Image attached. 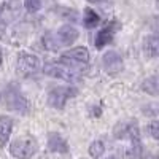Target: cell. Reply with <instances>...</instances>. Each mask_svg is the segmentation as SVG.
<instances>
[{
	"label": "cell",
	"instance_id": "6da1fadb",
	"mask_svg": "<svg viewBox=\"0 0 159 159\" xmlns=\"http://www.w3.org/2000/svg\"><path fill=\"white\" fill-rule=\"evenodd\" d=\"M43 72L52 78H61V80H65V81H78L83 73V69L70 67V65H65L62 62H49V64H45Z\"/></svg>",
	"mask_w": 159,
	"mask_h": 159
},
{
	"label": "cell",
	"instance_id": "7a4b0ae2",
	"mask_svg": "<svg viewBox=\"0 0 159 159\" xmlns=\"http://www.w3.org/2000/svg\"><path fill=\"white\" fill-rule=\"evenodd\" d=\"M5 103L11 111H16L19 115H25L29 111V100L25 99L21 94V91L13 84H10L5 89Z\"/></svg>",
	"mask_w": 159,
	"mask_h": 159
},
{
	"label": "cell",
	"instance_id": "3957f363",
	"mask_svg": "<svg viewBox=\"0 0 159 159\" xmlns=\"http://www.w3.org/2000/svg\"><path fill=\"white\" fill-rule=\"evenodd\" d=\"M10 153L16 159H30L37 153V142L32 137H19L11 143Z\"/></svg>",
	"mask_w": 159,
	"mask_h": 159
},
{
	"label": "cell",
	"instance_id": "277c9868",
	"mask_svg": "<svg viewBox=\"0 0 159 159\" xmlns=\"http://www.w3.org/2000/svg\"><path fill=\"white\" fill-rule=\"evenodd\" d=\"M76 94H78V91L73 86H59V88H54V89L49 91L48 103L51 105V107L61 110V108L65 107V102H67L69 99H72V97H75Z\"/></svg>",
	"mask_w": 159,
	"mask_h": 159
},
{
	"label": "cell",
	"instance_id": "5b68a950",
	"mask_svg": "<svg viewBox=\"0 0 159 159\" xmlns=\"http://www.w3.org/2000/svg\"><path fill=\"white\" fill-rule=\"evenodd\" d=\"M16 69L21 75H35L40 70V61L34 54H27V52H19L18 62H16Z\"/></svg>",
	"mask_w": 159,
	"mask_h": 159
},
{
	"label": "cell",
	"instance_id": "8992f818",
	"mask_svg": "<svg viewBox=\"0 0 159 159\" xmlns=\"http://www.w3.org/2000/svg\"><path fill=\"white\" fill-rule=\"evenodd\" d=\"M102 65H103V70L108 75H118L123 70L124 62H123V57L116 51H108L102 57Z\"/></svg>",
	"mask_w": 159,
	"mask_h": 159
},
{
	"label": "cell",
	"instance_id": "52a82bcc",
	"mask_svg": "<svg viewBox=\"0 0 159 159\" xmlns=\"http://www.w3.org/2000/svg\"><path fill=\"white\" fill-rule=\"evenodd\" d=\"M115 137L116 139H129L132 140H140V130L135 121H129V123H121L118 124L115 129Z\"/></svg>",
	"mask_w": 159,
	"mask_h": 159
},
{
	"label": "cell",
	"instance_id": "ba28073f",
	"mask_svg": "<svg viewBox=\"0 0 159 159\" xmlns=\"http://www.w3.org/2000/svg\"><path fill=\"white\" fill-rule=\"evenodd\" d=\"M48 150L52 151V153H67L69 151V143L59 134L51 132L48 135Z\"/></svg>",
	"mask_w": 159,
	"mask_h": 159
},
{
	"label": "cell",
	"instance_id": "9c48e42d",
	"mask_svg": "<svg viewBox=\"0 0 159 159\" xmlns=\"http://www.w3.org/2000/svg\"><path fill=\"white\" fill-rule=\"evenodd\" d=\"M56 37L62 46H69L78 38V30L75 27H72V25H62L56 32Z\"/></svg>",
	"mask_w": 159,
	"mask_h": 159
},
{
	"label": "cell",
	"instance_id": "30bf717a",
	"mask_svg": "<svg viewBox=\"0 0 159 159\" xmlns=\"http://www.w3.org/2000/svg\"><path fill=\"white\" fill-rule=\"evenodd\" d=\"M13 129V119L10 116H0V147H5L10 140Z\"/></svg>",
	"mask_w": 159,
	"mask_h": 159
},
{
	"label": "cell",
	"instance_id": "8fae6325",
	"mask_svg": "<svg viewBox=\"0 0 159 159\" xmlns=\"http://www.w3.org/2000/svg\"><path fill=\"white\" fill-rule=\"evenodd\" d=\"M113 35H115V22L113 24H108L107 27H103L97 34V37H96V46L100 49L105 45H108L111 40H113Z\"/></svg>",
	"mask_w": 159,
	"mask_h": 159
},
{
	"label": "cell",
	"instance_id": "7c38bea8",
	"mask_svg": "<svg viewBox=\"0 0 159 159\" xmlns=\"http://www.w3.org/2000/svg\"><path fill=\"white\" fill-rule=\"evenodd\" d=\"M64 57L72 59V61H76V62L86 64V62L89 61V51H88L84 46H78V48H73V49L67 51V52L64 54Z\"/></svg>",
	"mask_w": 159,
	"mask_h": 159
},
{
	"label": "cell",
	"instance_id": "4fadbf2b",
	"mask_svg": "<svg viewBox=\"0 0 159 159\" xmlns=\"http://www.w3.org/2000/svg\"><path fill=\"white\" fill-rule=\"evenodd\" d=\"M142 89L150 96H159V75L148 76L142 83Z\"/></svg>",
	"mask_w": 159,
	"mask_h": 159
},
{
	"label": "cell",
	"instance_id": "5bb4252c",
	"mask_svg": "<svg viewBox=\"0 0 159 159\" xmlns=\"http://www.w3.org/2000/svg\"><path fill=\"white\" fill-rule=\"evenodd\" d=\"M145 52L150 57H157L159 56V35H151L145 40Z\"/></svg>",
	"mask_w": 159,
	"mask_h": 159
},
{
	"label": "cell",
	"instance_id": "9a60e30c",
	"mask_svg": "<svg viewBox=\"0 0 159 159\" xmlns=\"http://www.w3.org/2000/svg\"><path fill=\"white\" fill-rule=\"evenodd\" d=\"M99 22H100V18H99L97 13H96L94 10H91V8H86V10H84V16H83L84 27L92 29V27H96Z\"/></svg>",
	"mask_w": 159,
	"mask_h": 159
},
{
	"label": "cell",
	"instance_id": "2e32d148",
	"mask_svg": "<svg viewBox=\"0 0 159 159\" xmlns=\"http://www.w3.org/2000/svg\"><path fill=\"white\" fill-rule=\"evenodd\" d=\"M43 45H45V48L49 49V51H56V49H59V48L62 46V45L59 43L56 34H52V32H48V34L43 37Z\"/></svg>",
	"mask_w": 159,
	"mask_h": 159
},
{
	"label": "cell",
	"instance_id": "e0dca14e",
	"mask_svg": "<svg viewBox=\"0 0 159 159\" xmlns=\"http://www.w3.org/2000/svg\"><path fill=\"white\" fill-rule=\"evenodd\" d=\"M103 153H105V145H103V142L96 140V142L91 143V147H89V154H91L92 159H99Z\"/></svg>",
	"mask_w": 159,
	"mask_h": 159
},
{
	"label": "cell",
	"instance_id": "ac0fdd59",
	"mask_svg": "<svg viewBox=\"0 0 159 159\" xmlns=\"http://www.w3.org/2000/svg\"><path fill=\"white\" fill-rule=\"evenodd\" d=\"M24 7L29 13H37L42 8V0H24Z\"/></svg>",
	"mask_w": 159,
	"mask_h": 159
},
{
	"label": "cell",
	"instance_id": "d6986e66",
	"mask_svg": "<svg viewBox=\"0 0 159 159\" xmlns=\"http://www.w3.org/2000/svg\"><path fill=\"white\" fill-rule=\"evenodd\" d=\"M148 132L154 140H159V121H151L148 124Z\"/></svg>",
	"mask_w": 159,
	"mask_h": 159
},
{
	"label": "cell",
	"instance_id": "ffe728a7",
	"mask_svg": "<svg viewBox=\"0 0 159 159\" xmlns=\"http://www.w3.org/2000/svg\"><path fill=\"white\" fill-rule=\"evenodd\" d=\"M3 25H5V22H3V18H2V15H0V35H2L3 34Z\"/></svg>",
	"mask_w": 159,
	"mask_h": 159
},
{
	"label": "cell",
	"instance_id": "44dd1931",
	"mask_svg": "<svg viewBox=\"0 0 159 159\" xmlns=\"http://www.w3.org/2000/svg\"><path fill=\"white\" fill-rule=\"evenodd\" d=\"M89 2H94V3H97V2H102V0H89Z\"/></svg>",
	"mask_w": 159,
	"mask_h": 159
},
{
	"label": "cell",
	"instance_id": "7402d4cb",
	"mask_svg": "<svg viewBox=\"0 0 159 159\" xmlns=\"http://www.w3.org/2000/svg\"><path fill=\"white\" fill-rule=\"evenodd\" d=\"M107 159H116V157H115V156H108Z\"/></svg>",
	"mask_w": 159,
	"mask_h": 159
},
{
	"label": "cell",
	"instance_id": "603a6c76",
	"mask_svg": "<svg viewBox=\"0 0 159 159\" xmlns=\"http://www.w3.org/2000/svg\"><path fill=\"white\" fill-rule=\"evenodd\" d=\"M156 113H159V105H157V107H156Z\"/></svg>",
	"mask_w": 159,
	"mask_h": 159
},
{
	"label": "cell",
	"instance_id": "cb8c5ba5",
	"mask_svg": "<svg viewBox=\"0 0 159 159\" xmlns=\"http://www.w3.org/2000/svg\"><path fill=\"white\" fill-rule=\"evenodd\" d=\"M0 64H2V52H0Z\"/></svg>",
	"mask_w": 159,
	"mask_h": 159
},
{
	"label": "cell",
	"instance_id": "d4e9b609",
	"mask_svg": "<svg viewBox=\"0 0 159 159\" xmlns=\"http://www.w3.org/2000/svg\"><path fill=\"white\" fill-rule=\"evenodd\" d=\"M156 2H157V8H159V0H156Z\"/></svg>",
	"mask_w": 159,
	"mask_h": 159
}]
</instances>
